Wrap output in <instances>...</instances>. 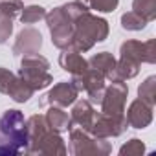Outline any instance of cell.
<instances>
[{"label": "cell", "instance_id": "1", "mask_svg": "<svg viewBox=\"0 0 156 156\" xmlns=\"http://www.w3.org/2000/svg\"><path fill=\"white\" fill-rule=\"evenodd\" d=\"M90 11L88 6L77 2H68V4H62L59 8H53L46 13V24H48V30H50V35H51V42L55 48L59 50H66V48H72V39H73V22L75 19Z\"/></svg>", "mask_w": 156, "mask_h": 156}, {"label": "cell", "instance_id": "2", "mask_svg": "<svg viewBox=\"0 0 156 156\" xmlns=\"http://www.w3.org/2000/svg\"><path fill=\"white\" fill-rule=\"evenodd\" d=\"M28 127V149L26 154H42V156H55L66 154L68 149L61 132H55L42 114H33L26 119Z\"/></svg>", "mask_w": 156, "mask_h": 156}, {"label": "cell", "instance_id": "3", "mask_svg": "<svg viewBox=\"0 0 156 156\" xmlns=\"http://www.w3.org/2000/svg\"><path fill=\"white\" fill-rule=\"evenodd\" d=\"M28 149V127L20 110L9 108L0 116V156L26 154Z\"/></svg>", "mask_w": 156, "mask_h": 156}, {"label": "cell", "instance_id": "4", "mask_svg": "<svg viewBox=\"0 0 156 156\" xmlns=\"http://www.w3.org/2000/svg\"><path fill=\"white\" fill-rule=\"evenodd\" d=\"M108 22L103 17L92 15L90 11L83 13L75 19L73 22V39L72 48L77 51H90L98 42H103L108 37Z\"/></svg>", "mask_w": 156, "mask_h": 156}, {"label": "cell", "instance_id": "5", "mask_svg": "<svg viewBox=\"0 0 156 156\" xmlns=\"http://www.w3.org/2000/svg\"><path fill=\"white\" fill-rule=\"evenodd\" d=\"M19 77L33 88V92L44 90L53 81V77L50 73V62L41 53L22 55L20 68H19Z\"/></svg>", "mask_w": 156, "mask_h": 156}, {"label": "cell", "instance_id": "6", "mask_svg": "<svg viewBox=\"0 0 156 156\" xmlns=\"http://www.w3.org/2000/svg\"><path fill=\"white\" fill-rule=\"evenodd\" d=\"M68 152L73 156H85V154H108L112 151V145L103 140L94 136L88 130H83L79 127L70 129V143H68Z\"/></svg>", "mask_w": 156, "mask_h": 156}, {"label": "cell", "instance_id": "7", "mask_svg": "<svg viewBox=\"0 0 156 156\" xmlns=\"http://www.w3.org/2000/svg\"><path fill=\"white\" fill-rule=\"evenodd\" d=\"M129 96V87L125 81H110V87H105L103 99H101V114L112 118L125 116V103Z\"/></svg>", "mask_w": 156, "mask_h": 156}, {"label": "cell", "instance_id": "8", "mask_svg": "<svg viewBox=\"0 0 156 156\" xmlns=\"http://www.w3.org/2000/svg\"><path fill=\"white\" fill-rule=\"evenodd\" d=\"M105 77L98 72V70H94V68H87L83 73H79V75H72V83H73V87L79 90V92H85L87 96H88V101L92 103V105H99L101 103V99H103V92H105Z\"/></svg>", "mask_w": 156, "mask_h": 156}, {"label": "cell", "instance_id": "9", "mask_svg": "<svg viewBox=\"0 0 156 156\" xmlns=\"http://www.w3.org/2000/svg\"><path fill=\"white\" fill-rule=\"evenodd\" d=\"M0 94L9 96L15 103H26L33 96V88L24 83L17 73L0 66Z\"/></svg>", "mask_w": 156, "mask_h": 156}, {"label": "cell", "instance_id": "10", "mask_svg": "<svg viewBox=\"0 0 156 156\" xmlns=\"http://www.w3.org/2000/svg\"><path fill=\"white\" fill-rule=\"evenodd\" d=\"M119 57L130 59L138 64L147 62V64H154L156 62V41L149 39L145 42L141 41H125L119 46Z\"/></svg>", "mask_w": 156, "mask_h": 156}, {"label": "cell", "instance_id": "11", "mask_svg": "<svg viewBox=\"0 0 156 156\" xmlns=\"http://www.w3.org/2000/svg\"><path fill=\"white\" fill-rule=\"evenodd\" d=\"M77 96H79V90L73 87L72 81H61V83L53 85V88L42 96V99L39 101V107H61V108H66V107L73 105Z\"/></svg>", "mask_w": 156, "mask_h": 156}, {"label": "cell", "instance_id": "12", "mask_svg": "<svg viewBox=\"0 0 156 156\" xmlns=\"http://www.w3.org/2000/svg\"><path fill=\"white\" fill-rule=\"evenodd\" d=\"M129 123H127V118H112V116H107V114H96V119H94V125L90 129V132L98 138H103V140H108V138H116V136H121L125 130H127Z\"/></svg>", "mask_w": 156, "mask_h": 156}, {"label": "cell", "instance_id": "13", "mask_svg": "<svg viewBox=\"0 0 156 156\" xmlns=\"http://www.w3.org/2000/svg\"><path fill=\"white\" fill-rule=\"evenodd\" d=\"M42 48V35L41 31H37L35 28H24L19 31L15 44H13V55L15 57H22V55H30V53H39V50Z\"/></svg>", "mask_w": 156, "mask_h": 156}, {"label": "cell", "instance_id": "14", "mask_svg": "<svg viewBox=\"0 0 156 156\" xmlns=\"http://www.w3.org/2000/svg\"><path fill=\"white\" fill-rule=\"evenodd\" d=\"M127 123L132 129H145L152 123V107L145 103L143 99H134L129 105V110L125 112Z\"/></svg>", "mask_w": 156, "mask_h": 156}, {"label": "cell", "instance_id": "15", "mask_svg": "<svg viewBox=\"0 0 156 156\" xmlns=\"http://www.w3.org/2000/svg\"><path fill=\"white\" fill-rule=\"evenodd\" d=\"M96 108L94 105L88 101V99H79V101H73V108H72V114H70V121H72V127H79L83 130H88L92 129L94 125V119H96Z\"/></svg>", "mask_w": 156, "mask_h": 156}, {"label": "cell", "instance_id": "16", "mask_svg": "<svg viewBox=\"0 0 156 156\" xmlns=\"http://www.w3.org/2000/svg\"><path fill=\"white\" fill-rule=\"evenodd\" d=\"M59 64L64 72L72 75H79L88 68V61L81 55V51H77L75 48H66L59 55Z\"/></svg>", "mask_w": 156, "mask_h": 156}, {"label": "cell", "instance_id": "17", "mask_svg": "<svg viewBox=\"0 0 156 156\" xmlns=\"http://www.w3.org/2000/svg\"><path fill=\"white\" fill-rule=\"evenodd\" d=\"M88 66L98 70L105 79L108 81H114V72H116V57L110 53V51H99V53H94L90 59H88Z\"/></svg>", "mask_w": 156, "mask_h": 156}, {"label": "cell", "instance_id": "18", "mask_svg": "<svg viewBox=\"0 0 156 156\" xmlns=\"http://www.w3.org/2000/svg\"><path fill=\"white\" fill-rule=\"evenodd\" d=\"M46 123L55 130V132H66L72 129L70 116L61 108V107H48V112L44 114Z\"/></svg>", "mask_w": 156, "mask_h": 156}, {"label": "cell", "instance_id": "19", "mask_svg": "<svg viewBox=\"0 0 156 156\" xmlns=\"http://www.w3.org/2000/svg\"><path fill=\"white\" fill-rule=\"evenodd\" d=\"M132 11L147 22H152L156 19V0H132Z\"/></svg>", "mask_w": 156, "mask_h": 156}, {"label": "cell", "instance_id": "20", "mask_svg": "<svg viewBox=\"0 0 156 156\" xmlns=\"http://www.w3.org/2000/svg\"><path fill=\"white\" fill-rule=\"evenodd\" d=\"M138 98L143 99L145 103H149L151 107L156 105V77L154 75H149L138 87Z\"/></svg>", "mask_w": 156, "mask_h": 156}, {"label": "cell", "instance_id": "21", "mask_svg": "<svg viewBox=\"0 0 156 156\" xmlns=\"http://www.w3.org/2000/svg\"><path fill=\"white\" fill-rule=\"evenodd\" d=\"M19 17H20V20H22V24H35V22H39L41 19L46 17V9H44L42 6L31 4V6L22 8V11H20Z\"/></svg>", "mask_w": 156, "mask_h": 156}, {"label": "cell", "instance_id": "22", "mask_svg": "<svg viewBox=\"0 0 156 156\" xmlns=\"http://www.w3.org/2000/svg\"><path fill=\"white\" fill-rule=\"evenodd\" d=\"M149 22L145 19H141L140 15H136L134 11H127L121 15V28L127 31H141Z\"/></svg>", "mask_w": 156, "mask_h": 156}, {"label": "cell", "instance_id": "23", "mask_svg": "<svg viewBox=\"0 0 156 156\" xmlns=\"http://www.w3.org/2000/svg\"><path fill=\"white\" fill-rule=\"evenodd\" d=\"M77 2L88 6V9H94L98 13H112L118 8L119 0H77Z\"/></svg>", "mask_w": 156, "mask_h": 156}, {"label": "cell", "instance_id": "24", "mask_svg": "<svg viewBox=\"0 0 156 156\" xmlns=\"http://www.w3.org/2000/svg\"><path fill=\"white\" fill-rule=\"evenodd\" d=\"M145 152V145H143V141L141 140H138V138H132V140H129L125 145H121V149H119V154L121 156H140V154H143Z\"/></svg>", "mask_w": 156, "mask_h": 156}, {"label": "cell", "instance_id": "25", "mask_svg": "<svg viewBox=\"0 0 156 156\" xmlns=\"http://www.w3.org/2000/svg\"><path fill=\"white\" fill-rule=\"evenodd\" d=\"M22 0H2L0 2V13H4L9 19H15L22 11Z\"/></svg>", "mask_w": 156, "mask_h": 156}, {"label": "cell", "instance_id": "26", "mask_svg": "<svg viewBox=\"0 0 156 156\" xmlns=\"http://www.w3.org/2000/svg\"><path fill=\"white\" fill-rule=\"evenodd\" d=\"M13 33V19L0 13V44H6Z\"/></svg>", "mask_w": 156, "mask_h": 156}]
</instances>
